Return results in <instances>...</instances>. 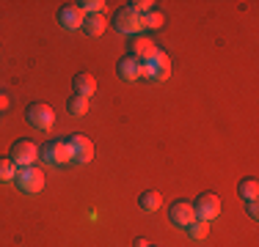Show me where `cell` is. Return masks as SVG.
<instances>
[{
  "instance_id": "cell-26",
  "label": "cell",
  "mask_w": 259,
  "mask_h": 247,
  "mask_svg": "<svg viewBox=\"0 0 259 247\" xmlns=\"http://www.w3.org/2000/svg\"><path fill=\"white\" fill-rule=\"evenodd\" d=\"M149 247H152V244H149Z\"/></svg>"
},
{
  "instance_id": "cell-15",
  "label": "cell",
  "mask_w": 259,
  "mask_h": 247,
  "mask_svg": "<svg viewBox=\"0 0 259 247\" xmlns=\"http://www.w3.org/2000/svg\"><path fill=\"white\" fill-rule=\"evenodd\" d=\"M105 28H108V22H105V14H85V20H83V30L89 36H102L105 33Z\"/></svg>"
},
{
  "instance_id": "cell-3",
  "label": "cell",
  "mask_w": 259,
  "mask_h": 247,
  "mask_svg": "<svg viewBox=\"0 0 259 247\" xmlns=\"http://www.w3.org/2000/svg\"><path fill=\"white\" fill-rule=\"evenodd\" d=\"M168 74H171V60L165 52H157L152 60L141 64V77H146L149 83H163V80H168Z\"/></svg>"
},
{
  "instance_id": "cell-7",
  "label": "cell",
  "mask_w": 259,
  "mask_h": 247,
  "mask_svg": "<svg viewBox=\"0 0 259 247\" xmlns=\"http://www.w3.org/2000/svg\"><path fill=\"white\" fill-rule=\"evenodd\" d=\"M168 220H171V225H177V228H188L190 222L196 220L193 201H185V198L174 201V203L168 206Z\"/></svg>"
},
{
  "instance_id": "cell-19",
  "label": "cell",
  "mask_w": 259,
  "mask_h": 247,
  "mask_svg": "<svg viewBox=\"0 0 259 247\" xmlns=\"http://www.w3.org/2000/svg\"><path fill=\"white\" fill-rule=\"evenodd\" d=\"M163 25H165V17H163V11L152 9L149 14H144V30H160Z\"/></svg>"
},
{
  "instance_id": "cell-11",
  "label": "cell",
  "mask_w": 259,
  "mask_h": 247,
  "mask_svg": "<svg viewBox=\"0 0 259 247\" xmlns=\"http://www.w3.org/2000/svg\"><path fill=\"white\" fill-rule=\"evenodd\" d=\"M157 52H160V49L155 47V41L146 39V36H135L133 44H130V55H133V58H138L141 64H144V60H152Z\"/></svg>"
},
{
  "instance_id": "cell-6",
  "label": "cell",
  "mask_w": 259,
  "mask_h": 247,
  "mask_svg": "<svg viewBox=\"0 0 259 247\" xmlns=\"http://www.w3.org/2000/svg\"><path fill=\"white\" fill-rule=\"evenodd\" d=\"M113 28L121 33H138V30H144V14H135L133 9L121 6L113 14Z\"/></svg>"
},
{
  "instance_id": "cell-21",
  "label": "cell",
  "mask_w": 259,
  "mask_h": 247,
  "mask_svg": "<svg viewBox=\"0 0 259 247\" xmlns=\"http://www.w3.org/2000/svg\"><path fill=\"white\" fill-rule=\"evenodd\" d=\"M80 6V11H83V14H102L105 11V0H83V3H77Z\"/></svg>"
},
{
  "instance_id": "cell-22",
  "label": "cell",
  "mask_w": 259,
  "mask_h": 247,
  "mask_svg": "<svg viewBox=\"0 0 259 247\" xmlns=\"http://www.w3.org/2000/svg\"><path fill=\"white\" fill-rule=\"evenodd\" d=\"M127 9H133L135 14H149V11L155 9V3H152V0H130Z\"/></svg>"
},
{
  "instance_id": "cell-14",
  "label": "cell",
  "mask_w": 259,
  "mask_h": 247,
  "mask_svg": "<svg viewBox=\"0 0 259 247\" xmlns=\"http://www.w3.org/2000/svg\"><path fill=\"white\" fill-rule=\"evenodd\" d=\"M138 206H141V212L152 214L163 206V195H160L157 190H146V193H141V198H138Z\"/></svg>"
},
{
  "instance_id": "cell-25",
  "label": "cell",
  "mask_w": 259,
  "mask_h": 247,
  "mask_svg": "<svg viewBox=\"0 0 259 247\" xmlns=\"http://www.w3.org/2000/svg\"><path fill=\"white\" fill-rule=\"evenodd\" d=\"M6 107H9V99H6L3 94H0V110H6Z\"/></svg>"
},
{
  "instance_id": "cell-20",
  "label": "cell",
  "mask_w": 259,
  "mask_h": 247,
  "mask_svg": "<svg viewBox=\"0 0 259 247\" xmlns=\"http://www.w3.org/2000/svg\"><path fill=\"white\" fill-rule=\"evenodd\" d=\"M66 110H69L72 115H85L89 113V99H83V96H72L69 102H66Z\"/></svg>"
},
{
  "instance_id": "cell-18",
  "label": "cell",
  "mask_w": 259,
  "mask_h": 247,
  "mask_svg": "<svg viewBox=\"0 0 259 247\" xmlns=\"http://www.w3.org/2000/svg\"><path fill=\"white\" fill-rule=\"evenodd\" d=\"M17 178V165L11 162V157H0V184H9Z\"/></svg>"
},
{
  "instance_id": "cell-1",
  "label": "cell",
  "mask_w": 259,
  "mask_h": 247,
  "mask_svg": "<svg viewBox=\"0 0 259 247\" xmlns=\"http://www.w3.org/2000/svg\"><path fill=\"white\" fill-rule=\"evenodd\" d=\"M25 118H28L30 127L39 129V132H50V129L55 127V113H53L50 104H45V102H33V104H28Z\"/></svg>"
},
{
  "instance_id": "cell-12",
  "label": "cell",
  "mask_w": 259,
  "mask_h": 247,
  "mask_svg": "<svg viewBox=\"0 0 259 247\" xmlns=\"http://www.w3.org/2000/svg\"><path fill=\"white\" fill-rule=\"evenodd\" d=\"M116 72H119V77L124 80V83H135V80L141 77V60L133 58V55H124V58H119V64H116Z\"/></svg>"
},
{
  "instance_id": "cell-17",
  "label": "cell",
  "mask_w": 259,
  "mask_h": 247,
  "mask_svg": "<svg viewBox=\"0 0 259 247\" xmlns=\"http://www.w3.org/2000/svg\"><path fill=\"white\" fill-rule=\"evenodd\" d=\"M185 231H188V236L193 239V242H201V239H207V233H209V222H204V220H193L188 228H185Z\"/></svg>"
},
{
  "instance_id": "cell-5",
  "label": "cell",
  "mask_w": 259,
  "mask_h": 247,
  "mask_svg": "<svg viewBox=\"0 0 259 247\" xmlns=\"http://www.w3.org/2000/svg\"><path fill=\"white\" fill-rule=\"evenodd\" d=\"M193 212H196V220L212 222V220L221 214V198L212 195V193H201V195L193 201Z\"/></svg>"
},
{
  "instance_id": "cell-13",
  "label": "cell",
  "mask_w": 259,
  "mask_h": 247,
  "mask_svg": "<svg viewBox=\"0 0 259 247\" xmlns=\"http://www.w3.org/2000/svg\"><path fill=\"white\" fill-rule=\"evenodd\" d=\"M72 88H75V94H77V96L91 99V94L97 91V80L91 77L89 72H80V74H75V80H72Z\"/></svg>"
},
{
  "instance_id": "cell-16",
  "label": "cell",
  "mask_w": 259,
  "mask_h": 247,
  "mask_svg": "<svg viewBox=\"0 0 259 247\" xmlns=\"http://www.w3.org/2000/svg\"><path fill=\"white\" fill-rule=\"evenodd\" d=\"M237 195L243 198V201H256V195H259V178L245 176L243 181L237 184Z\"/></svg>"
},
{
  "instance_id": "cell-9",
  "label": "cell",
  "mask_w": 259,
  "mask_h": 247,
  "mask_svg": "<svg viewBox=\"0 0 259 247\" xmlns=\"http://www.w3.org/2000/svg\"><path fill=\"white\" fill-rule=\"evenodd\" d=\"M45 159L50 165L72 162V151H69V146H66V140H47L45 143Z\"/></svg>"
},
{
  "instance_id": "cell-2",
  "label": "cell",
  "mask_w": 259,
  "mask_h": 247,
  "mask_svg": "<svg viewBox=\"0 0 259 247\" xmlns=\"http://www.w3.org/2000/svg\"><path fill=\"white\" fill-rule=\"evenodd\" d=\"M14 184L28 195H36L45 190V173H41L36 165H28V168H17V178Z\"/></svg>"
},
{
  "instance_id": "cell-4",
  "label": "cell",
  "mask_w": 259,
  "mask_h": 247,
  "mask_svg": "<svg viewBox=\"0 0 259 247\" xmlns=\"http://www.w3.org/2000/svg\"><path fill=\"white\" fill-rule=\"evenodd\" d=\"M66 146H69V151H72V162L85 165V162H91V159H94V146H91V140L85 138L83 132L66 135Z\"/></svg>"
},
{
  "instance_id": "cell-24",
  "label": "cell",
  "mask_w": 259,
  "mask_h": 247,
  "mask_svg": "<svg viewBox=\"0 0 259 247\" xmlns=\"http://www.w3.org/2000/svg\"><path fill=\"white\" fill-rule=\"evenodd\" d=\"M133 247H149V242H146V239H141V236H138V239H135V242H133Z\"/></svg>"
},
{
  "instance_id": "cell-8",
  "label": "cell",
  "mask_w": 259,
  "mask_h": 247,
  "mask_svg": "<svg viewBox=\"0 0 259 247\" xmlns=\"http://www.w3.org/2000/svg\"><path fill=\"white\" fill-rule=\"evenodd\" d=\"M11 162L17 165V168H28V165L36 162V157H39V148L36 143H30V140H17L14 146H11Z\"/></svg>"
},
{
  "instance_id": "cell-23",
  "label": "cell",
  "mask_w": 259,
  "mask_h": 247,
  "mask_svg": "<svg viewBox=\"0 0 259 247\" xmlns=\"http://www.w3.org/2000/svg\"><path fill=\"white\" fill-rule=\"evenodd\" d=\"M248 214H251V217H259V206H256V201H248Z\"/></svg>"
},
{
  "instance_id": "cell-10",
  "label": "cell",
  "mask_w": 259,
  "mask_h": 247,
  "mask_svg": "<svg viewBox=\"0 0 259 247\" xmlns=\"http://www.w3.org/2000/svg\"><path fill=\"white\" fill-rule=\"evenodd\" d=\"M83 20H85V14L80 11V6H77V3H66V6H61V11H58V22H61V28H66V30H80V28H83Z\"/></svg>"
}]
</instances>
